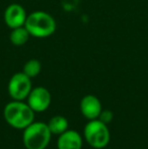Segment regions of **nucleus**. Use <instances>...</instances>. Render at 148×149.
Returning a JSON list of instances; mask_svg holds the SVG:
<instances>
[{"label":"nucleus","mask_w":148,"mask_h":149,"mask_svg":"<svg viewBox=\"0 0 148 149\" xmlns=\"http://www.w3.org/2000/svg\"><path fill=\"white\" fill-rule=\"evenodd\" d=\"M24 28L28 30L31 37L37 39L49 38L56 31V20L50 13L37 10L30 13L26 17Z\"/></svg>","instance_id":"f257e3e1"},{"label":"nucleus","mask_w":148,"mask_h":149,"mask_svg":"<svg viewBox=\"0 0 148 149\" xmlns=\"http://www.w3.org/2000/svg\"><path fill=\"white\" fill-rule=\"evenodd\" d=\"M4 118L11 127L26 129L34 122L35 112L28 104H26L22 100H14L5 106Z\"/></svg>","instance_id":"f03ea898"},{"label":"nucleus","mask_w":148,"mask_h":149,"mask_svg":"<svg viewBox=\"0 0 148 149\" xmlns=\"http://www.w3.org/2000/svg\"><path fill=\"white\" fill-rule=\"evenodd\" d=\"M51 134L48 124L33 122L24 131V144L26 149H45L50 143Z\"/></svg>","instance_id":"7ed1b4c3"},{"label":"nucleus","mask_w":148,"mask_h":149,"mask_svg":"<svg viewBox=\"0 0 148 149\" xmlns=\"http://www.w3.org/2000/svg\"><path fill=\"white\" fill-rule=\"evenodd\" d=\"M84 137L91 147L99 149L106 147L110 141V131L107 124L99 119L89 120L84 128Z\"/></svg>","instance_id":"20e7f679"},{"label":"nucleus","mask_w":148,"mask_h":149,"mask_svg":"<svg viewBox=\"0 0 148 149\" xmlns=\"http://www.w3.org/2000/svg\"><path fill=\"white\" fill-rule=\"evenodd\" d=\"M32 89L31 78L24 72L13 74L8 82V92L14 100H24Z\"/></svg>","instance_id":"39448f33"},{"label":"nucleus","mask_w":148,"mask_h":149,"mask_svg":"<svg viewBox=\"0 0 148 149\" xmlns=\"http://www.w3.org/2000/svg\"><path fill=\"white\" fill-rule=\"evenodd\" d=\"M51 104V93L43 86L35 87L31 90L28 96V104L34 112H44Z\"/></svg>","instance_id":"423d86ee"},{"label":"nucleus","mask_w":148,"mask_h":149,"mask_svg":"<svg viewBox=\"0 0 148 149\" xmlns=\"http://www.w3.org/2000/svg\"><path fill=\"white\" fill-rule=\"evenodd\" d=\"M26 17H28V14L26 9L24 8V6L17 3L9 4L4 11V22L10 30L24 26Z\"/></svg>","instance_id":"0eeeda50"},{"label":"nucleus","mask_w":148,"mask_h":149,"mask_svg":"<svg viewBox=\"0 0 148 149\" xmlns=\"http://www.w3.org/2000/svg\"><path fill=\"white\" fill-rule=\"evenodd\" d=\"M80 111L88 120L97 119L101 112V104L95 95L87 94L80 102Z\"/></svg>","instance_id":"6e6552de"},{"label":"nucleus","mask_w":148,"mask_h":149,"mask_svg":"<svg viewBox=\"0 0 148 149\" xmlns=\"http://www.w3.org/2000/svg\"><path fill=\"white\" fill-rule=\"evenodd\" d=\"M58 149H81L82 139L78 132L66 130L59 135L57 142Z\"/></svg>","instance_id":"1a4fd4ad"},{"label":"nucleus","mask_w":148,"mask_h":149,"mask_svg":"<svg viewBox=\"0 0 148 149\" xmlns=\"http://www.w3.org/2000/svg\"><path fill=\"white\" fill-rule=\"evenodd\" d=\"M30 33L28 30L24 26H19V28L12 29L9 33V40L11 42L12 45L16 46V47H20L24 46L28 43V39H30Z\"/></svg>","instance_id":"9d476101"},{"label":"nucleus","mask_w":148,"mask_h":149,"mask_svg":"<svg viewBox=\"0 0 148 149\" xmlns=\"http://www.w3.org/2000/svg\"><path fill=\"white\" fill-rule=\"evenodd\" d=\"M48 127L52 134L60 135L68 129V121L62 116H55L49 121Z\"/></svg>","instance_id":"9b49d317"},{"label":"nucleus","mask_w":148,"mask_h":149,"mask_svg":"<svg viewBox=\"0 0 148 149\" xmlns=\"http://www.w3.org/2000/svg\"><path fill=\"white\" fill-rule=\"evenodd\" d=\"M41 70H42V64L37 59L28 60L24 65V68H22V72L26 75H28L30 78L38 76L40 74V72H41Z\"/></svg>","instance_id":"f8f14e48"},{"label":"nucleus","mask_w":148,"mask_h":149,"mask_svg":"<svg viewBox=\"0 0 148 149\" xmlns=\"http://www.w3.org/2000/svg\"><path fill=\"white\" fill-rule=\"evenodd\" d=\"M113 117H114V114L110 110H105V111L101 110V114L99 116V120L105 124H109L113 120Z\"/></svg>","instance_id":"ddd939ff"}]
</instances>
